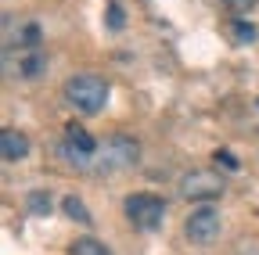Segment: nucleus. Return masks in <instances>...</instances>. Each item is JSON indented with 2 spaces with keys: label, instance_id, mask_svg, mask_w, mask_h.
I'll use <instances>...</instances> for the list:
<instances>
[{
  "label": "nucleus",
  "instance_id": "dca6fc26",
  "mask_svg": "<svg viewBox=\"0 0 259 255\" xmlns=\"http://www.w3.org/2000/svg\"><path fill=\"white\" fill-rule=\"evenodd\" d=\"M227 4H231L234 11H248V8H255L259 0H227Z\"/></svg>",
  "mask_w": 259,
  "mask_h": 255
},
{
  "label": "nucleus",
  "instance_id": "1a4fd4ad",
  "mask_svg": "<svg viewBox=\"0 0 259 255\" xmlns=\"http://www.w3.org/2000/svg\"><path fill=\"white\" fill-rule=\"evenodd\" d=\"M227 33H231L234 43H255V36H259V33H255V25L245 22V18H234L231 25H227Z\"/></svg>",
  "mask_w": 259,
  "mask_h": 255
},
{
  "label": "nucleus",
  "instance_id": "9d476101",
  "mask_svg": "<svg viewBox=\"0 0 259 255\" xmlns=\"http://www.w3.org/2000/svg\"><path fill=\"white\" fill-rule=\"evenodd\" d=\"M61 209H65V216H69V219L83 223V227L90 223V212H87V205H83V201H79L76 194H69V198H65V201H61Z\"/></svg>",
  "mask_w": 259,
  "mask_h": 255
},
{
  "label": "nucleus",
  "instance_id": "6e6552de",
  "mask_svg": "<svg viewBox=\"0 0 259 255\" xmlns=\"http://www.w3.org/2000/svg\"><path fill=\"white\" fill-rule=\"evenodd\" d=\"M44 69H47V58H44L40 50H29V54H25V58L18 61V72H22L25 79H36V76H40Z\"/></svg>",
  "mask_w": 259,
  "mask_h": 255
},
{
  "label": "nucleus",
  "instance_id": "f03ea898",
  "mask_svg": "<svg viewBox=\"0 0 259 255\" xmlns=\"http://www.w3.org/2000/svg\"><path fill=\"white\" fill-rule=\"evenodd\" d=\"M122 209H126V219L134 223V227H141V230H158L162 219H166V201L158 194H148V190L130 194L122 201Z\"/></svg>",
  "mask_w": 259,
  "mask_h": 255
},
{
  "label": "nucleus",
  "instance_id": "7ed1b4c3",
  "mask_svg": "<svg viewBox=\"0 0 259 255\" xmlns=\"http://www.w3.org/2000/svg\"><path fill=\"white\" fill-rule=\"evenodd\" d=\"M220 230H223V219H220V212H216L212 205H198V209L187 216V223H184L187 241L198 244V248H209V244L220 237Z\"/></svg>",
  "mask_w": 259,
  "mask_h": 255
},
{
  "label": "nucleus",
  "instance_id": "39448f33",
  "mask_svg": "<svg viewBox=\"0 0 259 255\" xmlns=\"http://www.w3.org/2000/svg\"><path fill=\"white\" fill-rule=\"evenodd\" d=\"M141 162V144L134 137H112L101 147V166L105 169H134Z\"/></svg>",
  "mask_w": 259,
  "mask_h": 255
},
{
  "label": "nucleus",
  "instance_id": "20e7f679",
  "mask_svg": "<svg viewBox=\"0 0 259 255\" xmlns=\"http://www.w3.org/2000/svg\"><path fill=\"white\" fill-rule=\"evenodd\" d=\"M180 194L187 201H198V205H209L212 198L223 194V176L212 173V169H191L184 180H180Z\"/></svg>",
  "mask_w": 259,
  "mask_h": 255
},
{
  "label": "nucleus",
  "instance_id": "2eb2a0df",
  "mask_svg": "<svg viewBox=\"0 0 259 255\" xmlns=\"http://www.w3.org/2000/svg\"><path fill=\"white\" fill-rule=\"evenodd\" d=\"M216 158H220V162H223L227 169H238V158H234L231 151H216Z\"/></svg>",
  "mask_w": 259,
  "mask_h": 255
},
{
  "label": "nucleus",
  "instance_id": "f8f14e48",
  "mask_svg": "<svg viewBox=\"0 0 259 255\" xmlns=\"http://www.w3.org/2000/svg\"><path fill=\"white\" fill-rule=\"evenodd\" d=\"M29 209H32V216H51V194H47V190H32V194H29Z\"/></svg>",
  "mask_w": 259,
  "mask_h": 255
},
{
  "label": "nucleus",
  "instance_id": "ddd939ff",
  "mask_svg": "<svg viewBox=\"0 0 259 255\" xmlns=\"http://www.w3.org/2000/svg\"><path fill=\"white\" fill-rule=\"evenodd\" d=\"M40 36H44V33H40V25H36V22H29V25L22 29V43H25L29 50H36V47H40Z\"/></svg>",
  "mask_w": 259,
  "mask_h": 255
},
{
  "label": "nucleus",
  "instance_id": "f257e3e1",
  "mask_svg": "<svg viewBox=\"0 0 259 255\" xmlns=\"http://www.w3.org/2000/svg\"><path fill=\"white\" fill-rule=\"evenodd\" d=\"M65 101H69L76 112H83V115H97L108 105V83L101 76L79 72V76H72L65 83Z\"/></svg>",
  "mask_w": 259,
  "mask_h": 255
},
{
  "label": "nucleus",
  "instance_id": "0eeeda50",
  "mask_svg": "<svg viewBox=\"0 0 259 255\" xmlns=\"http://www.w3.org/2000/svg\"><path fill=\"white\" fill-rule=\"evenodd\" d=\"M0 155H4V162H22L29 155V137L18 130H4L0 133Z\"/></svg>",
  "mask_w": 259,
  "mask_h": 255
},
{
  "label": "nucleus",
  "instance_id": "4468645a",
  "mask_svg": "<svg viewBox=\"0 0 259 255\" xmlns=\"http://www.w3.org/2000/svg\"><path fill=\"white\" fill-rule=\"evenodd\" d=\"M108 25H112V29H122V8H119V4L108 8Z\"/></svg>",
  "mask_w": 259,
  "mask_h": 255
},
{
  "label": "nucleus",
  "instance_id": "423d86ee",
  "mask_svg": "<svg viewBox=\"0 0 259 255\" xmlns=\"http://www.w3.org/2000/svg\"><path fill=\"white\" fill-rule=\"evenodd\" d=\"M65 158H69V162H76V166H90V158L97 155V151H101V147H97V140L83 130V126H65Z\"/></svg>",
  "mask_w": 259,
  "mask_h": 255
},
{
  "label": "nucleus",
  "instance_id": "9b49d317",
  "mask_svg": "<svg viewBox=\"0 0 259 255\" xmlns=\"http://www.w3.org/2000/svg\"><path fill=\"white\" fill-rule=\"evenodd\" d=\"M72 255H112L101 241H94V237H79L76 244H72Z\"/></svg>",
  "mask_w": 259,
  "mask_h": 255
}]
</instances>
